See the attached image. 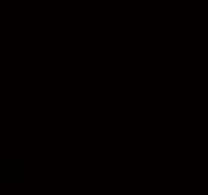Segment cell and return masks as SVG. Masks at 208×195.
Here are the masks:
<instances>
[]
</instances>
